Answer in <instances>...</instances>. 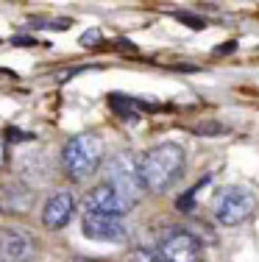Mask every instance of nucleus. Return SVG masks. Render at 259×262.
<instances>
[{
  "instance_id": "8",
  "label": "nucleus",
  "mask_w": 259,
  "mask_h": 262,
  "mask_svg": "<svg viewBox=\"0 0 259 262\" xmlns=\"http://www.w3.org/2000/svg\"><path fill=\"white\" fill-rule=\"evenodd\" d=\"M84 237L95 243H123L126 240V223L114 215H101V212H86L81 221Z\"/></svg>"
},
{
  "instance_id": "12",
  "label": "nucleus",
  "mask_w": 259,
  "mask_h": 262,
  "mask_svg": "<svg viewBox=\"0 0 259 262\" xmlns=\"http://www.w3.org/2000/svg\"><path fill=\"white\" fill-rule=\"evenodd\" d=\"M109 106H112L120 117H128V120H134L139 112H162L159 103L137 101V98H128V95H109Z\"/></svg>"
},
{
  "instance_id": "5",
  "label": "nucleus",
  "mask_w": 259,
  "mask_h": 262,
  "mask_svg": "<svg viewBox=\"0 0 259 262\" xmlns=\"http://www.w3.org/2000/svg\"><path fill=\"white\" fill-rule=\"evenodd\" d=\"M84 204H86V212H101V215L123 217L126 212L134 209L137 201H131L126 192H120L109 182H98L95 187H89V192L84 195Z\"/></svg>"
},
{
  "instance_id": "20",
  "label": "nucleus",
  "mask_w": 259,
  "mask_h": 262,
  "mask_svg": "<svg viewBox=\"0 0 259 262\" xmlns=\"http://www.w3.org/2000/svg\"><path fill=\"white\" fill-rule=\"evenodd\" d=\"M11 45H17V48H34V45H39V39H36V36H14V39H11Z\"/></svg>"
},
{
  "instance_id": "21",
  "label": "nucleus",
  "mask_w": 259,
  "mask_h": 262,
  "mask_svg": "<svg viewBox=\"0 0 259 262\" xmlns=\"http://www.w3.org/2000/svg\"><path fill=\"white\" fill-rule=\"evenodd\" d=\"M234 51H237V42H226V45L215 48V56H226V53H234Z\"/></svg>"
},
{
  "instance_id": "15",
  "label": "nucleus",
  "mask_w": 259,
  "mask_h": 262,
  "mask_svg": "<svg viewBox=\"0 0 259 262\" xmlns=\"http://www.w3.org/2000/svg\"><path fill=\"white\" fill-rule=\"evenodd\" d=\"M3 140H6V145H17V142H28V140H34V134H31V131L17 128V126H9V128L3 131Z\"/></svg>"
},
{
  "instance_id": "17",
  "label": "nucleus",
  "mask_w": 259,
  "mask_h": 262,
  "mask_svg": "<svg viewBox=\"0 0 259 262\" xmlns=\"http://www.w3.org/2000/svg\"><path fill=\"white\" fill-rule=\"evenodd\" d=\"M193 134H201V137H209V134H226V126L220 123H201V126L193 128Z\"/></svg>"
},
{
  "instance_id": "23",
  "label": "nucleus",
  "mask_w": 259,
  "mask_h": 262,
  "mask_svg": "<svg viewBox=\"0 0 259 262\" xmlns=\"http://www.w3.org/2000/svg\"><path fill=\"white\" fill-rule=\"evenodd\" d=\"M70 262H106V259H89V257H73Z\"/></svg>"
},
{
  "instance_id": "7",
  "label": "nucleus",
  "mask_w": 259,
  "mask_h": 262,
  "mask_svg": "<svg viewBox=\"0 0 259 262\" xmlns=\"http://www.w3.org/2000/svg\"><path fill=\"white\" fill-rule=\"evenodd\" d=\"M36 257V237L26 229H0V262H31Z\"/></svg>"
},
{
  "instance_id": "10",
  "label": "nucleus",
  "mask_w": 259,
  "mask_h": 262,
  "mask_svg": "<svg viewBox=\"0 0 259 262\" xmlns=\"http://www.w3.org/2000/svg\"><path fill=\"white\" fill-rule=\"evenodd\" d=\"M34 207V190L20 182L17 176H9L0 182V212L6 215H28Z\"/></svg>"
},
{
  "instance_id": "2",
  "label": "nucleus",
  "mask_w": 259,
  "mask_h": 262,
  "mask_svg": "<svg viewBox=\"0 0 259 262\" xmlns=\"http://www.w3.org/2000/svg\"><path fill=\"white\" fill-rule=\"evenodd\" d=\"M101 162H103V142L92 131L70 137L61 148V173L76 184L86 182L101 167Z\"/></svg>"
},
{
  "instance_id": "16",
  "label": "nucleus",
  "mask_w": 259,
  "mask_h": 262,
  "mask_svg": "<svg viewBox=\"0 0 259 262\" xmlns=\"http://www.w3.org/2000/svg\"><path fill=\"white\" fill-rule=\"evenodd\" d=\"M126 262H159V257L153 251H148V248H134L126 257Z\"/></svg>"
},
{
  "instance_id": "14",
  "label": "nucleus",
  "mask_w": 259,
  "mask_h": 262,
  "mask_svg": "<svg viewBox=\"0 0 259 262\" xmlns=\"http://www.w3.org/2000/svg\"><path fill=\"white\" fill-rule=\"evenodd\" d=\"M209 179H212V176H203V179H201V184H195L193 190L184 192V195L176 201V209H178V212H193V207H195V192H198L203 184H209Z\"/></svg>"
},
{
  "instance_id": "1",
  "label": "nucleus",
  "mask_w": 259,
  "mask_h": 262,
  "mask_svg": "<svg viewBox=\"0 0 259 262\" xmlns=\"http://www.w3.org/2000/svg\"><path fill=\"white\" fill-rule=\"evenodd\" d=\"M187 165V154L176 142H159L137 157V170L143 190L148 192H164L173 182H178Z\"/></svg>"
},
{
  "instance_id": "4",
  "label": "nucleus",
  "mask_w": 259,
  "mask_h": 262,
  "mask_svg": "<svg viewBox=\"0 0 259 262\" xmlns=\"http://www.w3.org/2000/svg\"><path fill=\"white\" fill-rule=\"evenodd\" d=\"M103 173H106L103 182H109L112 187H117L120 192H126L131 201H137V198L143 195V182H139V170H137V157H131V154H114V157L106 159Z\"/></svg>"
},
{
  "instance_id": "13",
  "label": "nucleus",
  "mask_w": 259,
  "mask_h": 262,
  "mask_svg": "<svg viewBox=\"0 0 259 262\" xmlns=\"http://www.w3.org/2000/svg\"><path fill=\"white\" fill-rule=\"evenodd\" d=\"M28 28H42V31H67L70 28V17H59V20H39V17H31Z\"/></svg>"
},
{
  "instance_id": "18",
  "label": "nucleus",
  "mask_w": 259,
  "mask_h": 262,
  "mask_svg": "<svg viewBox=\"0 0 259 262\" xmlns=\"http://www.w3.org/2000/svg\"><path fill=\"white\" fill-rule=\"evenodd\" d=\"M176 20L184 23V26H190V28H198V31L206 28V20H201V17H195V14H184V11H178Z\"/></svg>"
},
{
  "instance_id": "22",
  "label": "nucleus",
  "mask_w": 259,
  "mask_h": 262,
  "mask_svg": "<svg viewBox=\"0 0 259 262\" xmlns=\"http://www.w3.org/2000/svg\"><path fill=\"white\" fill-rule=\"evenodd\" d=\"M9 162V145H6V140H3V134H0V167Z\"/></svg>"
},
{
  "instance_id": "3",
  "label": "nucleus",
  "mask_w": 259,
  "mask_h": 262,
  "mask_svg": "<svg viewBox=\"0 0 259 262\" xmlns=\"http://www.w3.org/2000/svg\"><path fill=\"white\" fill-rule=\"evenodd\" d=\"M256 209V198L251 195L245 187H223L215 195V221L223 226H240L243 221H248Z\"/></svg>"
},
{
  "instance_id": "19",
  "label": "nucleus",
  "mask_w": 259,
  "mask_h": 262,
  "mask_svg": "<svg viewBox=\"0 0 259 262\" xmlns=\"http://www.w3.org/2000/svg\"><path fill=\"white\" fill-rule=\"evenodd\" d=\"M101 39H103V34L98 28H89V31H84V34H81V45L84 48H95Z\"/></svg>"
},
{
  "instance_id": "9",
  "label": "nucleus",
  "mask_w": 259,
  "mask_h": 262,
  "mask_svg": "<svg viewBox=\"0 0 259 262\" xmlns=\"http://www.w3.org/2000/svg\"><path fill=\"white\" fill-rule=\"evenodd\" d=\"M73 215H76V195L70 190H53L42 207V226L59 232L73 221Z\"/></svg>"
},
{
  "instance_id": "11",
  "label": "nucleus",
  "mask_w": 259,
  "mask_h": 262,
  "mask_svg": "<svg viewBox=\"0 0 259 262\" xmlns=\"http://www.w3.org/2000/svg\"><path fill=\"white\" fill-rule=\"evenodd\" d=\"M14 170H17V179H20V182H26L31 190H34V187H39V184H45L48 179H51L48 159H45V154H39V151L20 154V157L14 159Z\"/></svg>"
},
{
  "instance_id": "6",
  "label": "nucleus",
  "mask_w": 259,
  "mask_h": 262,
  "mask_svg": "<svg viewBox=\"0 0 259 262\" xmlns=\"http://www.w3.org/2000/svg\"><path fill=\"white\" fill-rule=\"evenodd\" d=\"M159 262H201V240L184 229H173L159 240Z\"/></svg>"
}]
</instances>
